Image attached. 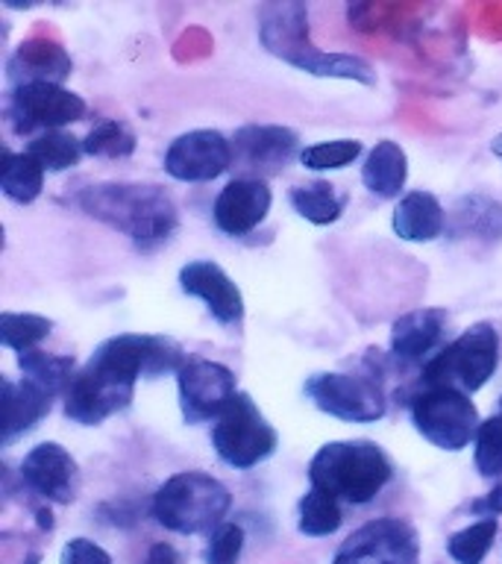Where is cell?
<instances>
[{"label":"cell","mask_w":502,"mask_h":564,"mask_svg":"<svg viewBox=\"0 0 502 564\" xmlns=\"http://www.w3.org/2000/svg\"><path fill=\"white\" fill-rule=\"evenodd\" d=\"M188 352L167 335L121 333L97 344L88 361L62 397L65 417L83 426H97L106 417L130 409L139 379H159L179 373Z\"/></svg>","instance_id":"1"},{"label":"cell","mask_w":502,"mask_h":564,"mask_svg":"<svg viewBox=\"0 0 502 564\" xmlns=\"http://www.w3.org/2000/svg\"><path fill=\"white\" fill-rule=\"evenodd\" d=\"M77 206L88 218L130 238L141 253H153L167 245L179 229V209L174 197L153 183L86 185L77 194Z\"/></svg>","instance_id":"2"},{"label":"cell","mask_w":502,"mask_h":564,"mask_svg":"<svg viewBox=\"0 0 502 564\" xmlns=\"http://www.w3.org/2000/svg\"><path fill=\"white\" fill-rule=\"evenodd\" d=\"M394 479V465L376 441H329L308 462L312 488L350 506H368Z\"/></svg>","instance_id":"3"},{"label":"cell","mask_w":502,"mask_h":564,"mask_svg":"<svg viewBox=\"0 0 502 564\" xmlns=\"http://www.w3.org/2000/svg\"><path fill=\"white\" fill-rule=\"evenodd\" d=\"M232 509V494L218 476L203 470H179L167 476L153 494V518L176 535L215 532Z\"/></svg>","instance_id":"4"},{"label":"cell","mask_w":502,"mask_h":564,"mask_svg":"<svg viewBox=\"0 0 502 564\" xmlns=\"http://www.w3.org/2000/svg\"><path fill=\"white\" fill-rule=\"evenodd\" d=\"M500 368V333L488 321L467 326L456 341L440 347L423 365V388H452L461 394H476Z\"/></svg>","instance_id":"5"},{"label":"cell","mask_w":502,"mask_h":564,"mask_svg":"<svg viewBox=\"0 0 502 564\" xmlns=\"http://www.w3.org/2000/svg\"><path fill=\"white\" fill-rule=\"evenodd\" d=\"M211 447L229 467L250 470L276 453L280 432L273 430V423H268L253 397L238 391L211 426Z\"/></svg>","instance_id":"6"},{"label":"cell","mask_w":502,"mask_h":564,"mask_svg":"<svg viewBox=\"0 0 502 564\" xmlns=\"http://www.w3.org/2000/svg\"><path fill=\"white\" fill-rule=\"evenodd\" d=\"M306 397L329 417L347 423H376L385 417L388 397L382 379L368 370H326L306 379Z\"/></svg>","instance_id":"7"},{"label":"cell","mask_w":502,"mask_h":564,"mask_svg":"<svg viewBox=\"0 0 502 564\" xmlns=\"http://www.w3.org/2000/svg\"><path fill=\"white\" fill-rule=\"evenodd\" d=\"M408 412L414 430L444 453L465 449L482 426L473 400L452 388H421L408 400Z\"/></svg>","instance_id":"8"},{"label":"cell","mask_w":502,"mask_h":564,"mask_svg":"<svg viewBox=\"0 0 502 564\" xmlns=\"http://www.w3.org/2000/svg\"><path fill=\"white\" fill-rule=\"evenodd\" d=\"M7 123L15 135H42L62 130L65 123L83 121L88 112L86 100L65 86L33 83V86L12 88L7 97Z\"/></svg>","instance_id":"9"},{"label":"cell","mask_w":502,"mask_h":564,"mask_svg":"<svg viewBox=\"0 0 502 564\" xmlns=\"http://www.w3.org/2000/svg\"><path fill=\"white\" fill-rule=\"evenodd\" d=\"M332 564H421V535L405 518H376L347 535Z\"/></svg>","instance_id":"10"},{"label":"cell","mask_w":502,"mask_h":564,"mask_svg":"<svg viewBox=\"0 0 502 564\" xmlns=\"http://www.w3.org/2000/svg\"><path fill=\"white\" fill-rule=\"evenodd\" d=\"M232 167L250 180L282 174L299 156V135L282 123H247L232 135Z\"/></svg>","instance_id":"11"},{"label":"cell","mask_w":502,"mask_h":564,"mask_svg":"<svg viewBox=\"0 0 502 564\" xmlns=\"http://www.w3.org/2000/svg\"><path fill=\"white\" fill-rule=\"evenodd\" d=\"M176 391L185 423L218 421V414L238 394V379L220 361L188 359V365L176 373Z\"/></svg>","instance_id":"12"},{"label":"cell","mask_w":502,"mask_h":564,"mask_svg":"<svg viewBox=\"0 0 502 564\" xmlns=\"http://www.w3.org/2000/svg\"><path fill=\"white\" fill-rule=\"evenodd\" d=\"M232 167V141L218 130H192L171 141L165 171L179 183H211Z\"/></svg>","instance_id":"13"},{"label":"cell","mask_w":502,"mask_h":564,"mask_svg":"<svg viewBox=\"0 0 502 564\" xmlns=\"http://www.w3.org/2000/svg\"><path fill=\"white\" fill-rule=\"evenodd\" d=\"M21 482L42 500L70 506L79 494L77 458L56 441L35 444L21 462Z\"/></svg>","instance_id":"14"},{"label":"cell","mask_w":502,"mask_h":564,"mask_svg":"<svg viewBox=\"0 0 502 564\" xmlns=\"http://www.w3.org/2000/svg\"><path fill=\"white\" fill-rule=\"evenodd\" d=\"M179 289L188 297L206 303L209 315L223 326H236L244 321V294L218 262L211 259H194L179 271Z\"/></svg>","instance_id":"15"},{"label":"cell","mask_w":502,"mask_h":564,"mask_svg":"<svg viewBox=\"0 0 502 564\" xmlns=\"http://www.w3.org/2000/svg\"><path fill=\"white\" fill-rule=\"evenodd\" d=\"M273 194L264 180H250V176H236L232 183L220 188L218 200L211 206L215 227L229 238L250 236L271 212Z\"/></svg>","instance_id":"16"},{"label":"cell","mask_w":502,"mask_h":564,"mask_svg":"<svg viewBox=\"0 0 502 564\" xmlns=\"http://www.w3.org/2000/svg\"><path fill=\"white\" fill-rule=\"evenodd\" d=\"M259 42L271 56L299 70V65L317 51L308 39V9L303 3L264 7L259 18Z\"/></svg>","instance_id":"17"},{"label":"cell","mask_w":502,"mask_h":564,"mask_svg":"<svg viewBox=\"0 0 502 564\" xmlns=\"http://www.w3.org/2000/svg\"><path fill=\"white\" fill-rule=\"evenodd\" d=\"M74 70V59L59 42L47 35H33L12 51L7 59V83L12 88L33 86V83H53L62 86Z\"/></svg>","instance_id":"18"},{"label":"cell","mask_w":502,"mask_h":564,"mask_svg":"<svg viewBox=\"0 0 502 564\" xmlns=\"http://www.w3.org/2000/svg\"><path fill=\"white\" fill-rule=\"evenodd\" d=\"M53 409V397L44 394L42 388H35L33 382H12L3 379L0 386V444L9 447L12 441L26 435L30 430L39 426Z\"/></svg>","instance_id":"19"},{"label":"cell","mask_w":502,"mask_h":564,"mask_svg":"<svg viewBox=\"0 0 502 564\" xmlns=\"http://www.w3.org/2000/svg\"><path fill=\"white\" fill-rule=\"evenodd\" d=\"M447 321V308L438 306L414 308V312H405L403 317H396L394 326H391V356L403 361L426 359L440 344Z\"/></svg>","instance_id":"20"},{"label":"cell","mask_w":502,"mask_h":564,"mask_svg":"<svg viewBox=\"0 0 502 564\" xmlns=\"http://www.w3.org/2000/svg\"><path fill=\"white\" fill-rule=\"evenodd\" d=\"M394 236L412 245H429L438 236H444L447 227V212L432 192H408L400 197L391 218Z\"/></svg>","instance_id":"21"},{"label":"cell","mask_w":502,"mask_h":564,"mask_svg":"<svg viewBox=\"0 0 502 564\" xmlns=\"http://www.w3.org/2000/svg\"><path fill=\"white\" fill-rule=\"evenodd\" d=\"M408 180V156L405 150L391 139L376 141L361 165V183L379 200H396Z\"/></svg>","instance_id":"22"},{"label":"cell","mask_w":502,"mask_h":564,"mask_svg":"<svg viewBox=\"0 0 502 564\" xmlns=\"http://www.w3.org/2000/svg\"><path fill=\"white\" fill-rule=\"evenodd\" d=\"M18 368L24 373L26 382H33L35 388H42L44 394L65 397L74 377H77V359L74 356H59V352L44 350H26L18 352Z\"/></svg>","instance_id":"23"},{"label":"cell","mask_w":502,"mask_h":564,"mask_svg":"<svg viewBox=\"0 0 502 564\" xmlns=\"http://www.w3.org/2000/svg\"><path fill=\"white\" fill-rule=\"evenodd\" d=\"M288 200L299 218L315 224V227H329L343 215L347 197L338 192V185L326 180H312V183L294 185L288 192Z\"/></svg>","instance_id":"24"},{"label":"cell","mask_w":502,"mask_h":564,"mask_svg":"<svg viewBox=\"0 0 502 564\" xmlns=\"http://www.w3.org/2000/svg\"><path fill=\"white\" fill-rule=\"evenodd\" d=\"M449 229L456 236L465 238H484V241H496L502 238V203L482 197V194H470L461 197L452 209Z\"/></svg>","instance_id":"25"},{"label":"cell","mask_w":502,"mask_h":564,"mask_svg":"<svg viewBox=\"0 0 502 564\" xmlns=\"http://www.w3.org/2000/svg\"><path fill=\"white\" fill-rule=\"evenodd\" d=\"M44 171L39 162H35L30 153H12V150H3V165H0V188L12 203H33L42 197L44 188Z\"/></svg>","instance_id":"26"},{"label":"cell","mask_w":502,"mask_h":564,"mask_svg":"<svg viewBox=\"0 0 502 564\" xmlns=\"http://www.w3.org/2000/svg\"><path fill=\"white\" fill-rule=\"evenodd\" d=\"M343 523L341 500L320 488H308L297 502V529L306 538H329L335 535Z\"/></svg>","instance_id":"27"},{"label":"cell","mask_w":502,"mask_h":564,"mask_svg":"<svg viewBox=\"0 0 502 564\" xmlns=\"http://www.w3.org/2000/svg\"><path fill=\"white\" fill-rule=\"evenodd\" d=\"M26 153H30L47 174H62V171L79 165V159L86 156V148H83V139H77V135H70V132L65 130H53L35 135V139L26 144Z\"/></svg>","instance_id":"28"},{"label":"cell","mask_w":502,"mask_h":564,"mask_svg":"<svg viewBox=\"0 0 502 564\" xmlns=\"http://www.w3.org/2000/svg\"><path fill=\"white\" fill-rule=\"evenodd\" d=\"M135 132L121 118H106V121L95 123L88 135L83 139L86 156L95 159H127L135 153Z\"/></svg>","instance_id":"29"},{"label":"cell","mask_w":502,"mask_h":564,"mask_svg":"<svg viewBox=\"0 0 502 564\" xmlns=\"http://www.w3.org/2000/svg\"><path fill=\"white\" fill-rule=\"evenodd\" d=\"M500 523L496 518H482L470 523V527L452 532L447 541V553L456 564H482L484 555L491 553L493 541H496Z\"/></svg>","instance_id":"30"},{"label":"cell","mask_w":502,"mask_h":564,"mask_svg":"<svg viewBox=\"0 0 502 564\" xmlns=\"http://www.w3.org/2000/svg\"><path fill=\"white\" fill-rule=\"evenodd\" d=\"M53 333V321L33 312H3L0 315V341L15 352L35 350Z\"/></svg>","instance_id":"31"},{"label":"cell","mask_w":502,"mask_h":564,"mask_svg":"<svg viewBox=\"0 0 502 564\" xmlns=\"http://www.w3.org/2000/svg\"><path fill=\"white\" fill-rule=\"evenodd\" d=\"M361 150H364V144L359 139L317 141L312 148H303L299 165L308 167V171H341L361 156Z\"/></svg>","instance_id":"32"},{"label":"cell","mask_w":502,"mask_h":564,"mask_svg":"<svg viewBox=\"0 0 502 564\" xmlns=\"http://www.w3.org/2000/svg\"><path fill=\"white\" fill-rule=\"evenodd\" d=\"M476 449L473 462L476 470L488 479L502 474V409L496 414H491L488 421H482L479 432H476Z\"/></svg>","instance_id":"33"},{"label":"cell","mask_w":502,"mask_h":564,"mask_svg":"<svg viewBox=\"0 0 502 564\" xmlns=\"http://www.w3.org/2000/svg\"><path fill=\"white\" fill-rule=\"evenodd\" d=\"M244 529L238 523H220L209 535L206 546V564H238L244 553Z\"/></svg>","instance_id":"34"},{"label":"cell","mask_w":502,"mask_h":564,"mask_svg":"<svg viewBox=\"0 0 502 564\" xmlns=\"http://www.w3.org/2000/svg\"><path fill=\"white\" fill-rule=\"evenodd\" d=\"M59 564H112V555L91 538H70L68 544L62 546Z\"/></svg>","instance_id":"35"},{"label":"cell","mask_w":502,"mask_h":564,"mask_svg":"<svg viewBox=\"0 0 502 564\" xmlns=\"http://www.w3.org/2000/svg\"><path fill=\"white\" fill-rule=\"evenodd\" d=\"M144 564H185V558L174 544L159 541V544H153L148 550V555H144Z\"/></svg>","instance_id":"36"},{"label":"cell","mask_w":502,"mask_h":564,"mask_svg":"<svg viewBox=\"0 0 502 564\" xmlns=\"http://www.w3.org/2000/svg\"><path fill=\"white\" fill-rule=\"evenodd\" d=\"M470 511L482 514V518H496V514H502V485H496L493 491H488L484 497L470 502Z\"/></svg>","instance_id":"37"},{"label":"cell","mask_w":502,"mask_h":564,"mask_svg":"<svg viewBox=\"0 0 502 564\" xmlns=\"http://www.w3.org/2000/svg\"><path fill=\"white\" fill-rule=\"evenodd\" d=\"M35 523H39V529H44V532H51V529H53V511L51 509L35 511Z\"/></svg>","instance_id":"38"},{"label":"cell","mask_w":502,"mask_h":564,"mask_svg":"<svg viewBox=\"0 0 502 564\" xmlns=\"http://www.w3.org/2000/svg\"><path fill=\"white\" fill-rule=\"evenodd\" d=\"M491 153H493V156L502 159V132H500V135H496V139L491 141Z\"/></svg>","instance_id":"39"},{"label":"cell","mask_w":502,"mask_h":564,"mask_svg":"<svg viewBox=\"0 0 502 564\" xmlns=\"http://www.w3.org/2000/svg\"><path fill=\"white\" fill-rule=\"evenodd\" d=\"M500 409H502V397H500Z\"/></svg>","instance_id":"40"}]
</instances>
